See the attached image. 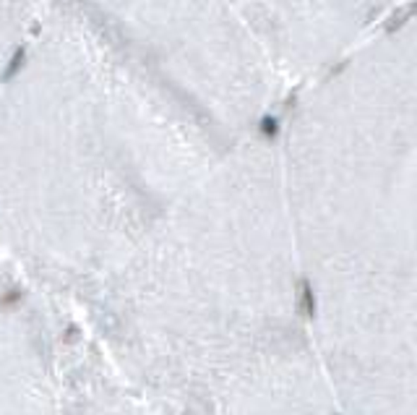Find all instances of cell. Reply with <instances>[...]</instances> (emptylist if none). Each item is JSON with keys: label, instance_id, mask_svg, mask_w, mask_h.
I'll list each match as a JSON object with an SVG mask.
<instances>
[{"label": "cell", "instance_id": "obj_2", "mask_svg": "<svg viewBox=\"0 0 417 415\" xmlns=\"http://www.w3.org/2000/svg\"><path fill=\"white\" fill-rule=\"evenodd\" d=\"M44 0H0V76L16 55Z\"/></svg>", "mask_w": 417, "mask_h": 415}, {"label": "cell", "instance_id": "obj_3", "mask_svg": "<svg viewBox=\"0 0 417 415\" xmlns=\"http://www.w3.org/2000/svg\"><path fill=\"white\" fill-rule=\"evenodd\" d=\"M298 308H300V313H303L306 319H313L315 308H318L313 285H310V279H308V277H303V279L298 282Z\"/></svg>", "mask_w": 417, "mask_h": 415}, {"label": "cell", "instance_id": "obj_4", "mask_svg": "<svg viewBox=\"0 0 417 415\" xmlns=\"http://www.w3.org/2000/svg\"><path fill=\"white\" fill-rule=\"evenodd\" d=\"M18 301H21V295H18L16 290H11V293H6L0 298V306H3V308H11V306H16Z\"/></svg>", "mask_w": 417, "mask_h": 415}, {"label": "cell", "instance_id": "obj_1", "mask_svg": "<svg viewBox=\"0 0 417 415\" xmlns=\"http://www.w3.org/2000/svg\"><path fill=\"white\" fill-rule=\"evenodd\" d=\"M277 3V0H274ZM282 6L290 11L298 8V3L303 6V16L290 26L292 32L298 29V24H303V29H308V24L313 21V16L318 13L315 24H318V40L315 44H349L352 37L363 35L373 16L383 13V11L394 6L397 0H279ZM284 13V16H287ZM315 24L310 32H315ZM313 40V35H310Z\"/></svg>", "mask_w": 417, "mask_h": 415}, {"label": "cell", "instance_id": "obj_5", "mask_svg": "<svg viewBox=\"0 0 417 415\" xmlns=\"http://www.w3.org/2000/svg\"><path fill=\"white\" fill-rule=\"evenodd\" d=\"M238 3H246V0H238Z\"/></svg>", "mask_w": 417, "mask_h": 415}]
</instances>
